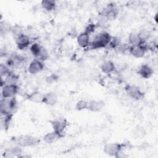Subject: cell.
Segmentation results:
<instances>
[{"instance_id": "f1b7e54d", "label": "cell", "mask_w": 158, "mask_h": 158, "mask_svg": "<svg viewBox=\"0 0 158 158\" xmlns=\"http://www.w3.org/2000/svg\"><path fill=\"white\" fill-rule=\"evenodd\" d=\"M88 105V101H85L84 99H81L76 103L75 109L77 110L81 111L85 109H87Z\"/></svg>"}, {"instance_id": "ac0fdd59", "label": "cell", "mask_w": 158, "mask_h": 158, "mask_svg": "<svg viewBox=\"0 0 158 158\" xmlns=\"http://www.w3.org/2000/svg\"><path fill=\"white\" fill-rule=\"evenodd\" d=\"M63 136H64L63 135L59 134L53 130L52 131L49 132L46 135H45L43 137V140L45 143L48 144H51L54 142H56V141L62 138Z\"/></svg>"}, {"instance_id": "5b68a950", "label": "cell", "mask_w": 158, "mask_h": 158, "mask_svg": "<svg viewBox=\"0 0 158 158\" xmlns=\"http://www.w3.org/2000/svg\"><path fill=\"white\" fill-rule=\"evenodd\" d=\"M125 91L130 98L135 101H139L144 97V93L136 85H127L125 86Z\"/></svg>"}, {"instance_id": "5bb4252c", "label": "cell", "mask_w": 158, "mask_h": 158, "mask_svg": "<svg viewBox=\"0 0 158 158\" xmlns=\"http://www.w3.org/2000/svg\"><path fill=\"white\" fill-rule=\"evenodd\" d=\"M22 154V147L17 145L13 148H11L9 149L6 150L3 154V156L6 158H12L14 157H21Z\"/></svg>"}, {"instance_id": "52a82bcc", "label": "cell", "mask_w": 158, "mask_h": 158, "mask_svg": "<svg viewBox=\"0 0 158 158\" xmlns=\"http://www.w3.org/2000/svg\"><path fill=\"white\" fill-rule=\"evenodd\" d=\"M109 20L115 19L119 13V9L117 4L114 2L108 4L101 12Z\"/></svg>"}, {"instance_id": "ffe728a7", "label": "cell", "mask_w": 158, "mask_h": 158, "mask_svg": "<svg viewBox=\"0 0 158 158\" xmlns=\"http://www.w3.org/2000/svg\"><path fill=\"white\" fill-rule=\"evenodd\" d=\"M109 20L102 13H99L96 22V27L102 29H106L109 26Z\"/></svg>"}, {"instance_id": "6da1fadb", "label": "cell", "mask_w": 158, "mask_h": 158, "mask_svg": "<svg viewBox=\"0 0 158 158\" xmlns=\"http://www.w3.org/2000/svg\"><path fill=\"white\" fill-rule=\"evenodd\" d=\"M112 36L110 34L106 31H102L98 33L91 42L89 43V48L91 49H101L108 46L110 43Z\"/></svg>"}, {"instance_id": "8992f818", "label": "cell", "mask_w": 158, "mask_h": 158, "mask_svg": "<svg viewBox=\"0 0 158 158\" xmlns=\"http://www.w3.org/2000/svg\"><path fill=\"white\" fill-rule=\"evenodd\" d=\"M40 141L38 138L29 135L20 136L16 139L17 145L21 146L22 148L35 146L38 144Z\"/></svg>"}, {"instance_id": "4fadbf2b", "label": "cell", "mask_w": 158, "mask_h": 158, "mask_svg": "<svg viewBox=\"0 0 158 158\" xmlns=\"http://www.w3.org/2000/svg\"><path fill=\"white\" fill-rule=\"evenodd\" d=\"M138 73L142 78L144 79H148L151 78L153 75L154 70L148 64H143L139 67L138 70Z\"/></svg>"}, {"instance_id": "d6986e66", "label": "cell", "mask_w": 158, "mask_h": 158, "mask_svg": "<svg viewBox=\"0 0 158 158\" xmlns=\"http://www.w3.org/2000/svg\"><path fill=\"white\" fill-rule=\"evenodd\" d=\"M57 100L58 97L57 94L54 92L50 91L44 94L43 103L48 106H54L57 103Z\"/></svg>"}, {"instance_id": "7402d4cb", "label": "cell", "mask_w": 158, "mask_h": 158, "mask_svg": "<svg viewBox=\"0 0 158 158\" xmlns=\"http://www.w3.org/2000/svg\"><path fill=\"white\" fill-rule=\"evenodd\" d=\"M128 40L130 46L139 45L144 43V42L141 40L140 37L139 36L138 33L136 32L130 33L128 35Z\"/></svg>"}, {"instance_id": "30bf717a", "label": "cell", "mask_w": 158, "mask_h": 158, "mask_svg": "<svg viewBox=\"0 0 158 158\" xmlns=\"http://www.w3.org/2000/svg\"><path fill=\"white\" fill-rule=\"evenodd\" d=\"M148 50L146 44H141L135 46H130L129 52L130 54L135 58H141L143 57Z\"/></svg>"}, {"instance_id": "484cf974", "label": "cell", "mask_w": 158, "mask_h": 158, "mask_svg": "<svg viewBox=\"0 0 158 158\" xmlns=\"http://www.w3.org/2000/svg\"><path fill=\"white\" fill-rule=\"evenodd\" d=\"M10 33L15 40L22 34H23L22 27L19 25H15L12 26L10 29Z\"/></svg>"}, {"instance_id": "44dd1931", "label": "cell", "mask_w": 158, "mask_h": 158, "mask_svg": "<svg viewBox=\"0 0 158 158\" xmlns=\"http://www.w3.org/2000/svg\"><path fill=\"white\" fill-rule=\"evenodd\" d=\"M115 69L114 63L111 60H106L101 65V70L104 73H110Z\"/></svg>"}, {"instance_id": "7c38bea8", "label": "cell", "mask_w": 158, "mask_h": 158, "mask_svg": "<svg viewBox=\"0 0 158 158\" xmlns=\"http://www.w3.org/2000/svg\"><path fill=\"white\" fill-rule=\"evenodd\" d=\"M15 40L16 45L20 50H23L26 49L30 46V37L28 35H25L24 33L20 35V36H19Z\"/></svg>"}, {"instance_id": "8fae6325", "label": "cell", "mask_w": 158, "mask_h": 158, "mask_svg": "<svg viewBox=\"0 0 158 158\" xmlns=\"http://www.w3.org/2000/svg\"><path fill=\"white\" fill-rule=\"evenodd\" d=\"M44 67L43 62L35 59L30 63L28 67V72L31 75H35L41 72L44 69Z\"/></svg>"}, {"instance_id": "603a6c76", "label": "cell", "mask_w": 158, "mask_h": 158, "mask_svg": "<svg viewBox=\"0 0 158 158\" xmlns=\"http://www.w3.org/2000/svg\"><path fill=\"white\" fill-rule=\"evenodd\" d=\"M41 6L44 10L51 12L56 9V2L54 0H43L41 2Z\"/></svg>"}, {"instance_id": "ba28073f", "label": "cell", "mask_w": 158, "mask_h": 158, "mask_svg": "<svg viewBox=\"0 0 158 158\" xmlns=\"http://www.w3.org/2000/svg\"><path fill=\"white\" fill-rule=\"evenodd\" d=\"M1 89V96L4 99L14 98L19 91L17 85H5Z\"/></svg>"}, {"instance_id": "d4e9b609", "label": "cell", "mask_w": 158, "mask_h": 158, "mask_svg": "<svg viewBox=\"0 0 158 158\" xmlns=\"http://www.w3.org/2000/svg\"><path fill=\"white\" fill-rule=\"evenodd\" d=\"M18 80L19 77L12 72H10L7 76H6L5 77V79L4 80L5 85H17Z\"/></svg>"}, {"instance_id": "4dcf8cb0", "label": "cell", "mask_w": 158, "mask_h": 158, "mask_svg": "<svg viewBox=\"0 0 158 158\" xmlns=\"http://www.w3.org/2000/svg\"><path fill=\"white\" fill-rule=\"evenodd\" d=\"M96 25L93 23H89L85 28V32L87 33L88 34L90 35L91 33H93L95 31V29L96 28Z\"/></svg>"}, {"instance_id": "f546056e", "label": "cell", "mask_w": 158, "mask_h": 158, "mask_svg": "<svg viewBox=\"0 0 158 158\" xmlns=\"http://www.w3.org/2000/svg\"><path fill=\"white\" fill-rule=\"evenodd\" d=\"M10 72H11L9 69V66H7V65L4 64H1V65H0V75H1V78H2L4 77H6Z\"/></svg>"}, {"instance_id": "7a4b0ae2", "label": "cell", "mask_w": 158, "mask_h": 158, "mask_svg": "<svg viewBox=\"0 0 158 158\" xmlns=\"http://www.w3.org/2000/svg\"><path fill=\"white\" fill-rule=\"evenodd\" d=\"M18 107V103L15 97L12 98L1 100V115L14 114Z\"/></svg>"}, {"instance_id": "2e32d148", "label": "cell", "mask_w": 158, "mask_h": 158, "mask_svg": "<svg viewBox=\"0 0 158 158\" xmlns=\"http://www.w3.org/2000/svg\"><path fill=\"white\" fill-rule=\"evenodd\" d=\"M44 94L39 91H35L27 95V100L34 103H43Z\"/></svg>"}, {"instance_id": "83f0119b", "label": "cell", "mask_w": 158, "mask_h": 158, "mask_svg": "<svg viewBox=\"0 0 158 158\" xmlns=\"http://www.w3.org/2000/svg\"><path fill=\"white\" fill-rule=\"evenodd\" d=\"M139 36L140 37L141 40L144 43L145 41L148 40L151 37V32L146 28H143L139 30L138 33Z\"/></svg>"}, {"instance_id": "e0dca14e", "label": "cell", "mask_w": 158, "mask_h": 158, "mask_svg": "<svg viewBox=\"0 0 158 158\" xmlns=\"http://www.w3.org/2000/svg\"><path fill=\"white\" fill-rule=\"evenodd\" d=\"M77 41L80 47L82 48H87L90 43L89 35L85 31L81 33L77 36Z\"/></svg>"}, {"instance_id": "9c48e42d", "label": "cell", "mask_w": 158, "mask_h": 158, "mask_svg": "<svg viewBox=\"0 0 158 158\" xmlns=\"http://www.w3.org/2000/svg\"><path fill=\"white\" fill-rule=\"evenodd\" d=\"M50 123L54 131L63 135L64 130L69 125L67 120L65 118H57L53 120H51Z\"/></svg>"}, {"instance_id": "3957f363", "label": "cell", "mask_w": 158, "mask_h": 158, "mask_svg": "<svg viewBox=\"0 0 158 158\" xmlns=\"http://www.w3.org/2000/svg\"><path fill=\"white\" fill-rule=\"evenodd\" d=\"M32 55L36 59L44 62L49 57V54L45 48L38 43H33L30 48Z\"/></svg>"}, {"instance_id": "4316f807", "label": "cell", "mask_w": 158, "mask_h": 158, "mask_svg": "<svg viewBox=\"0 0 158 158\" xmlns=\"http://www.w3.org/2000/svg\"><path fill=\"white\" fill-rule=\"evenodd\" d=\"M12 26L10 25L9 23L5 21H1L0 22V33L1 36L7 33L8 32H10Z\"/></svg>"}, {"instance_id": "9a60e30c", "label": "cell", "mask_w": 158, "mask_h": 158, "mask_svg": "<svg viewBox=\"0 0 158 158\" xmlns=\"http://www.w3.org/2000/svg\"><path fill=\"white\" fill-rule=\"evenodd\" d=\"M105 106V103L103 101L90 100L88 101V105L87 109L91 112H99Z\"/></svg>"}, {"instance_id": "277c9868", "label": "cell", "mask_w": 158, "mask_h": 158, "mask_svg": "<svg viewBox=\"0 0 158 158\" xmlns=\"http://www.w3.org/2000/svg\"><path fill=\"white\" fill-rule=\"evenodd\" d=\"M123 147V144L117 143H107L104 146V152L108 156L118 157Z\"/></svg>"}, {"instance_id": "1f68e13d", "label": "cell", "mask_w": 158, "mask_h": 158, "mask_svg": "<svg viewBox=\"0 0 158 158\" xmlns=\"http://www.w3.org/2000/svg\"><path fill=\"white\" fill-rule=\"evenodd\" d=\"M57 77L56 75H51L49 76H48L46 79V81L47 83H52L53 82H55L57 80Z\"/></svg>"}, {"instance_id": "cb8c5ba5", "label": "cell", "mask_w": 158, "mask_h": 158, "mask_svg": "<svg viewBox=\"0 0 158 158\" xmlns=\"http://www.w3.org/2000/svg\"><path fill=\"white\" fill-rule=\"evenodd\" d=\"M14 114H7V115H1V127L4 130L9 128L10 122L12 120Z\"/></svg>"}]
</instances>
